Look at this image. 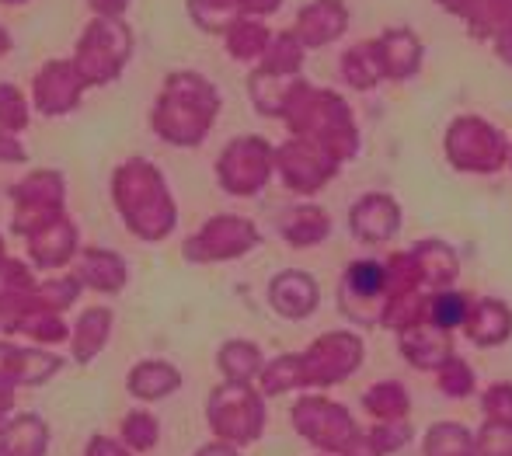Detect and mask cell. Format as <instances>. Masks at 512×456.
Listing matches in <instances>:
<instances>
[{
	"label": "cell",
	"instance_id": "obj_43",
	"mask_svg": "<svg viewBox=\"0 0 512 456\" xmlns=\"http://www.w3.org/2000/svg\"><path fill=\"white\" fill-rule=\"evenodd\" d=\"M488 422H512V383H495L485 397H481Z\"/></svg>",
	"mask_w": 512,
	"mask_h": 456
},
{
	"label": "cell",
	"instance_id": "obj_33",
	"mask_svg": "<svg viewBox=\"0 0 512 456\" xmlns=\"http://www.w3.org/2000/svg\"><path fill=\"white\" fill-rule=\"evenodd\" d=\"M363 404L370 415L380 418V422H398V418H405L411 408L401 383H377V387L366 390Z\"/></svg>",
	"mask_w": 512,
	"mask_h": 456
},
{
	"label": "cell",
	"instance_id": "obj_32",
	"mask_svg": "<svg viewBox=\"0 0 512 456\" xmlns=\"http://www.w3.org/2000/svg\"><path fill=\"white\" fill-rule=\"evenodd\" d=\"M425 456H478L474 436L453 422H439L425 436Z\"/></svg>",
	"mask_w": 512,
	"mask_h": 456
},
{
	"label": "cell",
	"instance_id": "obj_23",
	"mask_svg": "<svg viewBox=\"0 0 512 456\" xmlns=\"http://www.w3.org/2000/svg\"><path fill=\"white\" fill-rule=\"evenodd\" d=\"M178 387H182V373H178L171 363H161V359L136 363L126 380V390L136 397V401H161V397L175 394Z\"/></svg>",
	"mask_w": 512,
	"mask_h": 456
},
{
	"label": "cell",
	"instance_id": "obj_45",
	"mask_svg": "<svg viewBox=\"0 0 512 456\" xmlns=\"http://www.w3.org/2000/svg\"><path fill=\"white\" fill-rule=\"evenodd\" d=\"M84 456H133V453H129L126 443H115L112 436H95L88 443V453Z\"/></svg>",
	"mask_w": 512,
	"mask_h": 456
},
{
	"label": "cell",
	"instance_id": "obj_25",
	"mask_svg": "<svg viewBox=\"0 0 512 456\" xmlns=\"http://www.w3.org/2000/svg\"><path fill=\"white\" fill-rule=\"evenodd\" d=\"M0 450L7 456H46L49 450V425L39 415L7 418V429L0 436Z\"/></svg>",
	"mask_w": 512,
	"mask_h": 456
},
{
	"label": "cell",
	"instance_id": "obj_21",
	"mask_svg": "<svg viewBox=\"0 0 512 456\" xmlns=\"http://www.w3.org/2000/svg\"><path fill=\"white\" fill-rule=\"evenodd\" d=\"M345 28V7L338 0H314L300 11L297 18V35L300 46H328L331 39H338V32Z\"/></svg>",
	"mask_w": 512,
	"mask_h": 456
},
{
	"label": "cell",
	"instance_id": "obj_6",
	"mask_svg": "<svg viewBox=\"0 0 512 456\" xmlns=\"http://www.w3.org/2000/svg\"><path fill=\"white\" fill-rule=\"evenodd\" d=\"M14 216H11V234L32 237L42 227L56 223L63 216V199H67V182L60 171H32L11 188Z\"/></svg>",
	"mask_w": 512,
	"mask_h": 456
},
{
	"label": "cell",
	"instance_id": "obj_27",
	"mask_svg": "<svg viewBox=\"0 0 512 456\" xmlns=\"http://www.w3.org/2000/svg\"><path fill=\"white\" fill-rule=\"evenodd\" d=\"M373 49L387 77H408L418 70V42L411 39V32H387L380 42H373Z\"/></svg>",
	"mask_w": 512,
	"mask_h": 456
},
{
	"label": "cell",
	"instance_id": "obj_52",
	"mask_svg": "<svg viewBox=\"0 0 512 456\" xmlns=\"http://www.w3.org/2000/svg\"><path fill=\"white\" fill-rule=\"evenodd\" d=\"M7 258V244H4V237H0V262Z\"/></svg>",
	"mask_w": 512,
	"mask_h": 456
},
{
	"label": "cell",
	"instance_id": "obj_8",
	"mask_svg": "<svg viewBox=\"0 0 512 456\" xmlns=\"http://www.w3.org/2000/svg\"><path fill=\"white\" fill-rule=\"evenodd\" d=\"M300 383L304 387H331V383L352 376L363 363V342L345 331L317 338L307 352H300Z\"/></svg>",
	"mask_w": 512,
	"mask_h": 456
},
{
	"label": "cell",
	"instance_id": "obj_15",
	"mask_svg": "<svg viewBox=\"0 0 512 456\" xmlns=\"http://www.w3.org/2000/svg\"><path fill=\"white\" fill-rule=\"evenodd\" d=\"M60 369L63 359L56 352L0 342V380H7L11 387H39V383L53 380Z\"/></svg>",
	"mask_w": 512,
	"mask_h": 456
},
{
	"label": "cell",
	"instance_id": "obj_18",
	"mask_svg": "<svg viewBox=\"0 0 512 456\" xmlns=\"http://www.w3.org/2000/svg\"><path fill=\"white\" fill-rule=\"evenodd\" d=\"M401 352L411 366L418 369H439L446 359H453V349L446 342V331L432 321H415L401 331Z\"/></svg>",
	"mask_w": 512,
	"mask_h": 456
},
{
	"label": "cell",
	"instance_id": "obj_31",
	"mask_svg": "<svg viewBox=\"0 0 512 456\" xmlns=\"http://www.w3.org/2000/svg\"><path fill=\"white\" fill-rule=\"evenodd\" d=\"M189 14L206 32L227 35L230 28L241 21V14H248V11H244V0H189Z\"/></svg>",
	"mask_w": 512,
	"mask_h": 456
},
{
	"label": "cell",
	"instance_id": "obj_11",
	"mask_svg": "<svg viewBox=\"0 0 512 456\" xmlns=\"http://www.w3.org/2000/svg\"><path fill=\"white\" fill-rule=\"evenodd\" d=\"M446 154L460 171H499L509 157V147L492 126L481 119H460L446 133Z\"/></svg>",
	"mask_w": 512,
	"mask_h": 456
},
{
	"label": "cell",
	"instance_id": "obj_14",
	"mask_svg": "<svg viewBox=\"0 0 512 456\" xmlns=\"http://www.w3.org/2000/svg\"><path fill=\"white\" fill-rule=\"evenodd\" d=\"M39 279L18 258L0 262V335H18V324L35 310Z\"/></svg>",
	"mask_w": 512,
	"mask_h": 456
},
{
	"label": "cell",
	"instance_id": "obj_3",
	"mask_svg": "<svg viewBox=\"0 0 512 456\" xmlns=\"http://www.w3.org/2000/svg\"><path fill=\"white\" fill-rule=\"evenodd\" d=\"M283 119L297 129V136L321 143L324 150L345 161L356 154V129L349 122V108L328 91H310L307 84H300L293 91L290 105H286Z\"/></svg>",
	"mask_w": 512,
	"mask_h": 456
},
{
	"label": "cell",
	"instance_id": "obj_49",
	"mask_svg": "<svg viewBox=\"0 0 512 456\" xmlns=\"http://www.w3.org/2000/svg\"><path fill=\"white\" fill-rule=\"evenodd\" d=\"M196 456H241V453H237L230 443H213V446H203Z\"/></svg>",
	"mask_w": 512,
	"mask_h": 456
},
{
	"label": "cell",
	"instance_id": "obj_5",
	"mask_svg": "<svg viewBox=\"0 0 512 456\" xmlns=\"http://www.w3.org/2000/svg\"><path fill=\"white\" fill-rule=\"evenodd\" d=\"M133 53V35L122 25V18H95L84 28L81 42L74 49V67L84 84H112L122 74Z\"/></svg>",
	"mask_w": 512,
	"mask_h": 456
},
{
	"label": "cell",
	"instance_id": "obj_20",
	"mask_svg": "<svg viewBox=\"0 0 512 456\" xmlns=\"http://www.w3.org/2000/svg\"><path fill=\"white\" fill-rule=\"evenodd\" d=\"M352 230H356L363 241H387V237L398 230L401 209L391 195H363L352 209Z\"/></svg>",
	"mask_w": 512,
	"mask_h": 456
},
{
	"label": "cell",
	"instance_id": "obj_12",
	"mask_svg": "<svg viewBox=\"0 0 512 456\" xmlns=\"http://www.w3.org/2000/svg\"><path fill=\"white\" fill-rule=\"evenodd\" d=\"M276 164L283 171L286 188H293V192H317L321 185L331 182V175H335L342 161L331 150H324L321 143L297 136L293 143L276 150Z\"/></svg>",
	"mask_w": 512,
	"mask_h": 456
},
{
	"label": "cell",
	"instance_id": "obj_17",
	"mask_svg": "<svg viewBox=\"0 0 512 456\" xmlns=\"http://www.w3.org/2000/svg\"><path fill=\"white\" fill-rule=\"evenodd\" d=\"M269 303L283 317H293V321H300V317L314 314V307L321 303V293H317V282L310 279L307 272L290 269V272H279L276 279H272Z\"/></svg>",
	"mask_w": 512,
	"mask_h": 456
},
{
	"label": "cell",
	"instance_id": "obj_4",
	"mask_svg": "<svg viewBox=\"0 0 512 456\" xmlns=\"http://www.w3.org/2000/svg\"><path fill=\"white\" fill-rule=\"evenodd\" d=\"M262 390L251 383H230L223 380L206 401V422L223 443L248 446L262 436L265 429V401Z\"/></svg>",
	"mask_w": 512,
	"mask_h": 456
},
{
	"label": "cell",
	"instance_id": "obj_35",
	"mask_svg": "<svg viewBox=\"0 0 512 456\" xmlns=\"http://www.w3.org/2000/svg\"><path fill=\"white\" fill-rule=\"evenodd\" d=\"M81 289L84 286H81V279H77L74 272L60 275V279L39 282V289H35V310H56V314H63V310L77 303Z\"/></svg>",
	"mask_w": 512,
	"mask_h": 456
},
{
	"label": "cell",
	"instance_id": "obj_42",
	"mask_svg": "<svg viewBox=\"0 0 512 456\" xmlns=\"http://www.w3.org/2000/svg\"><path fill=\"white\" fill-rule=\"evenodd\" d=\"M478 456H512V422H488L474 439Z\"/></svg>",
	"mask_w": 512,
	"mask_h": 456
},
{
	"label": "cell",
	"instance_id": "obj_54",
	"mask_svg": "<svg viewBox=\"0 0 512 456\" xmlns=\"http://www.w3.org/2000/svg\"><path fill=\"white\" fill-rule=\"evenodd\" d=\"M4 429H7V418H4V415H0V436H4Z\"/></svg>",
	"mask_w": 512,
	"mask_h": 456
},
{
	"label": "cell",
	"instance_id": "obj_37",
	"mask_svg": "<svg viewBox=\"0 0 512 456\" xmlns=\"http://www.w3.org/2000/svg\"><path fill=\"white\" fill-rule=\"evenodd\" d=\"M18 335L32 338V342H39V345H53L67 338V321H63L56 310H32V314L18 324Z\"/></svg>",
	"mask_w": 512,
	"mask_h": 456
},
{
	"label": "cell",
	"instance_id": "obj_53",
	"mask_svg": "<svg viewBox=\"0 0 512 456\" xmlns=\"http://www.w3.org/2000/svg\"><path fill=\"white\" fill-rule=\"evenodd\" d=\"M0 4H11V7H18V4H28V0H0Z\"/></svg>",
	"mask_w": 512,
	"mask_h": 456
},
{
	"label": "cell",
	"instance_id": "obj_34",
	"mask_svg": "<svg viewBox=\"0 0 512 456\" xmlns=\"http://www.w3.org/2000/svg\"><path fill=\"white\" fill-rule=\"evenodd\" d=\"M269 28L258 25V21H237L234 28L227 32V49L230 56H237V60H258V56H265V49H269Z\"/></svg>",
	"mask_w": 512,
	"mask_h": 456
},
{
	"label": "cell",
	"instance_id": "obj_50",
	"mask_svg": "<svg viewBox=\"0 0 512 456\" xmlns=\"http://www.w3.org/2000/svg\"><path fill=\"white\" fill-rule=\"evenodd\" d=\"M499 56L506 63H512V25L509 28H502L499 32Z\"/></svg>",
	"mask_w": 512,
	"mask_h": 456
},
{
	"label": "cell",
	"instance_id": "obj_40",
	"mask_svg": "<svg viewBox=\"0 0 512 456\" xmlns=\"http://www.w3.org/2000/svg\"><path fill=\"white\" fill-rule=\"evenodd\" d=\"M28 126V101L14 84H0V129L21 133Z\"/></svg>",
	"mask_w": 512,
	"mask_h": 456
},
{
	"label": "cell",
	"instance_id": "obj_13",
	"mask_svg": "<svg viewBox=\"0 0 512 456\" xmlns=\"http://www.w3.org/2000/svg\"><path fill=\"white\" fill-rule=\"evenodd\" d=\"M84 88L74 60H49L32 81V105L39 115H67L81 105Z\"/></svg>",
	"mask_w": 512,
	"mask_h": 456
},
{
	"label": "cell",
	"instance_id": "obj_46",
	"mask_svg": "<svg viewBox=\"0 0 512 456\" xmlns=\"http://www.w3.org/2000/svg\"><path fill=\"white\" fill-rule=\"evenodd\" d=\"M88 4L98 18H122V11H126L129 0H88Z\"/></svg>",
	"mask_w": 512,
	"mask_h": 456
},
{
	"label": "cell",
	"instance_id": "obj_51",
	"mask_svg": "<svg viewBox=\"0 0 512 456\" xmlns=\"http://www.w3.org/2000/svg\"><path fill=\"white\" fill-rule=\"evenodd\" d=\"M11 49V35H7V28H0V56Z\"/></svg>",
	"mask_w": 512,
	"mask_h": 456
},
{
	"label": "cell",
	"instance_id": "obj_38",
	"mask_svg": "<svg viewBox=\"0 0 512 456\" xmlns=\"http://www.w3.org/2000/svg\"><path fill=\"white\" fill-rule=\"evenodd\" d=\"M258 376H262V394L265 397H276V394H286V390L304 387V383H300V359L297 356L272 359V363L265 366Z\"/></svg>",
	"mask_w": 512,
	"mask_h": 456
},
{
	"label": "cell",
	"instance_id": "obj_1",
	"mask_svg": "<svg viewBox=\"0 0 512 456\" xmlns=\"http://www.w3.org/2000/svg\"><path fill=\"white\" fill-rule=\"evenodd\" d=\"M112 199L119 209L122 223L133 230L140 241H164V237L175 230L178 209L168 195L161 171L154 164L140 161H126L122 168H115L112 175Z\"/></svg>",
	"mask_w": 512,
	"mask_h": 456
},
{
	"label": "cell",
	"instance_id": "obj_28",
	"mask_svg": "<svg viewBox=\"0 0 512 456\" xmlns=\"http://www.w3.org/2000/svg\"><path fill=\"white\" fill-rule=\"evenodd\" d=\"M415 258H418V269H422V282L432 293H439V289H446L457 279V258H453V251L446 244L422 241L415 248Z\"/></svg>",
	"mask_w": 512,
	"mask_h": 456
},
{
	"label": "cell",
	"instance_id": "obj_36",
	"mask_svg": "<svg viewBox=\"0 0 512 456\" xmlns=\"http://www.w3.org/2000/svg\"><path fill=\"white\" fill-rule=\"evenodd\" d=\"M467 300L460 293H453V289H439V293H432L429 296V321L436 324V328H443V331H450V328H464V321H467Z\"/></svg>",
	"mask_w": 512,
	"mask_h": 456
},
{
	"label": "cell",
	"instance_id": "obj_30",
	"mask_svg": "<svg viewBox=\"0 0 512 456\" xmlns=\"http://www.w3.org/2000/svg\"><path fill=\"white\" fill-rule=\"evenodd\" d=\"M387 293V265L356 262L342 279V303L349 300H377Z\"/></svg>",
	"mask_w": 512,
	"mask_h": 456
},
{
	"label": "cell",
	"instance_id": "obj_10",
	"mask_svg": "<svg viewBox=\"0 0 512 456\" xmlns=\"http://www.w3.org/2000/svg\"><path fill=\"white\" fill-rule=\"evenodd\" d=\"M272 164H276V154L269 150V143L258 136H241V140L227 143V150L216 161V175H220L223 192L255 195L269 182Z\"/></svg>",
	"mask_w": 512,
	"mask_h": 456
},
{
	"label": "cell",
	"instance_id": "obj_44",
	"mask_svg": "<svg viewBox=\"0 0 512 456\" xmlns=\"http://www.w3.org/2000/svg\"><path fill=\"white\" fill-rule=\"evenodd\" d=\"M370 439H373V446L380 450V456H387V453L398 450V446L408 443V439H411V425H405L401 418H398V422L377 425V429L370 432Z\"/></svg>",
	"mask_w": 512,
	"mask_h": 456
},
{
	"label": "cell",
	"instance_id": "obj_24",
	"mask_svg": "<svg viewBox=\"0 0 512 456\" xmlns=\"http://www.w3.org/2000/svg\"><path fill=\"white\" fill-rule=\"evenodd\" d=\"M464 331L471 342L478 345H502L512 335V314L502 300H481L478 307L467 314Z\"/></svg>",
	"mask_w": 512,
	"mask_h": 456
},
{
	"label": "cell",
	"instance_id": "obj_41",
	"mask_svg": "<svg viewBox=\"0 0 512 456\" xmlns=\"http://www.w3.org/2000/svg\"><path fill=\"white\" fill-rule=\"evenodd\" d=\"M439 373V390L443 394H450V397H467L474 390V373H471V366L464 363V359H446L443 366L436 369Z\"/></svg>",
	"mask_w": 512,
	"mask_h": 456
},
{
	"label": "cell",
	"instance_id": "obj_7",
	"mask_svg": "<svg viewBox=\"0 0 512 456\" xmlns=\"http://www.w3.org/2000/svg\"><path fill=\"white\" fill-rule=\"evenodd\" d=\"M293 425H297L300 436H304L307 443H314L317 450L338 453V456H342L345 446L359 436L349 411H345L342 404L328 401V397H300V401L293 404Z\"/></svg>",
	"mask_w": 512,
	"mask_h": 456
},
{
	"label": "cell",
	"instance_id": "obj_26",
	"mask_svg": "<svg viewBox=\"0 0 512 456\" xmlns=\"http://www.w3.org/2000/svg\"><path fill=\"white\" fill-rule=\"evenodd\" d=\"M279 230H283V237L293 244V248H310V244L328 237L331 220H328V213L317 206H293L290 213L283 216Z\"/></svg>",
	"mask_w": 512,
	"mask_h": 456
},
{
	"label": "cell",
	"instance_id": "obj_29",
	"mask_svg": "<svg viewBox=\"0 0 512 456\" xmlns=\"http://www.w3.org/2000/svg\"><path fill=\"white\" fill-rule=\"evenodd\" d=\"M216 366H220L223 380H230V383H251L265 369L258 345L241 342V338H237V342L223 345L220 356H216Z\"/></svg>",
	"mask_w": 512,
	"mask_h": 456
},
{
	"label": "cell",
	"instance_id": "obj_16",
	"mask_svg": "<svg viewBox=\"0 0 512 456\" xmlns=\"http://www.w3.org/2000/svg\"><path fill=\"white\" fill-rule=\"evenodd\" d=\"M28 258L35 269H67L77 258V227L74 220L60 216L56 223L42 227L39 234L28 237Z\"/></svg>",
	"mask_w": 512,
	"mask_h": 456
},
{
	"label": "cell",
	"instance_id": "obj_48",
	"mask_svg": "<svg viewBox=\"0 0 512 456\" xmlns=\"http://www.w3.org/2000/svg\"><path fill=\"white\" fill-rule=\"evenodd\" d=\"M11 408H14V387L7 380H0V415H11Z\"/></svg>",
	"mask_w": 512,
	"mask_h": 456
},
{
	"label": "cell",
	"instance_id": "obj_19",
	"mask_svg": "<svg viewBox=\"0 0 512 456\" xmlns=\"http://www.w3.org/2000/svg\"><path fill=\"white\" fill-rule=\"evenodd\" d=\"M74 275L84 289L98 293H119L126 286V262L108 248H84L74 262Z\"/></svg>",
	"mask_w": 512,
	"mask_h": 456
},
{
	"label": "cell",
	"instance_id": "obj_22",
	"mask_svg": "<svg viewBox=\"0 0 512 456\" xmlns=\"http://www.w3.org/2000/svg\"><path fill=\"white\" fill-rule=\"evenodd\" d=\"M108 331H112V310L108 307H91L77 317L74 331H70V352H74L77 366H88L105 349Z\"/></svg>",
	"mask_w": 512,
	"mask_h": 456
},
{
	"label": "cell",
	"instance_id": "obj_9",
	"mask_svg": "<svg viewBox=\"0 0 512 456\" xmlns=\"http://www.w3.org/2000/svg\"><path fill=\"white\" fill-rule=\"evenodd\" d=\"M262 241V234L255 230V223H248L244 216H213L199 234H192L185 241V258L196 265H213V262H230V258L248 255L255 244Z\"/></svg>",
	"mask_w": 512,
	"mask_h": 456
},
{
	"label": "cell",
	"instance_id": "obj_55",
	"mask_svg": "<svg viewBox=\"0 0 512 456\" xmlns=\"http://www.w3.org/2000/svg\"><path fill=\"white\" fill-rule=\"evenodd\" d=\"M0 456H7V453H4V450H0Z\"/></svg>",
	"mask_w": 512,
	"mask_h": 456
},
{
	"label": "cell",
	"instance_id": "obj_39",
	"mask_svg": "<svg viewBox=\"0 0 512 456\" xmlns=\"http://www.w3.org/2000/svg\"><path fill=\"white\" fill-rule=\"evenodd\" d=\"M157 436H161L157 418L147 415V411H129V415L122 418V443L133 453H143V450H150V446H157Z\"/></svg>",
	"mask_w": 512,
	"mask_h": 456
},
{
	"label": "cell",
	"instance_id": "obj_47",
	"mask_svg": "<svg viewBox=\"0 0 512 456\" xmlns=\"http://www.w3.org/2000/svg\"><path fill=\"white\" fill-rule=\"evenodd\" d=\"M279 7V0H244V11L248 14H272Z\"/></svg>",
	"mask_w": 512,
	"mask_h": 456
},
{
	"label": "cell",
	"instance_id": "obj_2",
	"mask_svg": "<svg viewBox=\"0 0 512 456\" xmlns=\"http://www.w3.org/2000/svg\"><path fill=\"white\" fill-rule=\"evenodd\" d=\"M220 112V94L199 74H171L150 112V126L161 140L175 147H196L213 129Z\"/></svg>",
	"mask_w": 512,
	"mask_h": 456
}]
</instances>
